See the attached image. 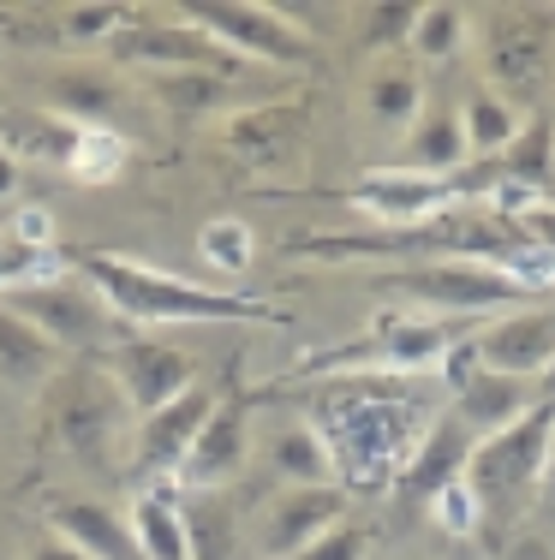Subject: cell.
Here are the masks:
<instances>
[{
  "instance_id": "d6a6232c",
  "label": "cell",
  "mask_w": 555,
  "mask_h": 560,
  "mask_svg": "<svg viewBox=\"0 0 555 560\" xmlns=\"http://www.w3.org/2000/svg\"><path fill=\"white\" fill-rule=\"evenodd\" d=\"M466 43H472V12L454 7V0H436V7H418V24H413V43L406 48H413L425 66H442Z\"/></svg>"
},
{
  "instance_id": "f1b7e54d",
  "label": "cell",
  "mask_w": 555,
  "mask_h": 560,
  "mask_svg": "<svg viewBox=\"0 0 555 560\" xmlns=\"http://www.w3.org/2000/svg\"><path fill=\"white\" fill-rule=\"evenodd\" d=\"M269 465H275V477H281L287 489H323V483H335V459H328L323 442H316L311 423H287V430L269 442Z\"/></svg>"
},
{
  "instance_id": "f6af8a7d",
  "label": "cell",
  "mask_w": 555,
  "mask_h": 560,
  "mask_svg": "<svg viewBox=\"0 0 555 560\" xmlns=\"http://www.w3.org/2000/svg\"><path fill=\"white\" fill-rule=\"evenodd\" d=\"M0 560H7V542H0Z\"/></svg>"
},
{
  "instance_id": "603a6c76",
  "label": "cell",
  "mask_w": 555,
  "mask_h": 560,
  "mask_svg": "<svg viewBox=\"0 0 555 560\" xmlns=\"http://www.w3.org/2000/svg\"><path fill=\"white\" fill-rule=\"evenodd\" d=\"M143 102L167 114L174 126H197V119H228L233 114V78L221 72H150L143 78Z\"/></svg>"
},
{
  "instance_id": "3957f363",
  "label": "cell",
  "mask_w": 555,
  "mask_h": 560,
  "mask_svg": "<svg viewBox=\"0 0 555 560\" xmlns=\"http://www.w3.org/2000/svg\"><path fill=\"white\" fill-rule=\"evenodd\" d=\"M550 453H555V399H537L520 423H508L490 442L472 447L466 489L478 495L490 525H513L532 506V495L550 477Z\"/></svg>"
},
{
  "instance_id": "f546056e",
  "label": "cell",
  "mask_w": 555,
  "mask_h": 560,
  "mask_svg": "<svg viewBox=\"0 0 555 560\" xmlns=\"http://www.w3.org/2000/svg\"><path fill=\"white\" fill-rule=\"evenodd\" d=\"M365 114L377 119V131H406L425 114V84H418L406 66H382L365 84Z\"/></svg>"
},
{
  "instance_id": "5b68a950",
  "label": "cell",
  "mask_w": 555,
  "mask_h": 560,
  "mask_svg": "<svg viewBox=\"0 0 555 560\" xmlns=\"http://www.w3.org/2000/svg\"><path fill=\"white\" fill-rule=\"evenodd\" d=\"M180 19H192L197 31L216 36L245 66H311L316 60V43H305L281 19V7H263V0H185Z\"/></svg>"
},
{
  "instance_id": "9c48e42d",
  "label": "cell",
  "mask_w": 555,
  "mask_h": 560,
  "mask_svg": "<svg viewBox=\"0 0 555 560\" xmlns=\"http://www.w3.org/2000/svg\"><path fill=\"white\" fill-rule=\"evenodd\" d=\"M102 376L114 382V394L126 399V411L150 418V411L174 406L185 388H197V364L192 352L167 340H150V335H126L102 352Z\"/></svg>"
},
{
  "instance_id": "8992f818",
  "label": "cell",
  "mask_w": 555,
  "mask_h": 560,
  "mask_svg": "<svg viewBox=\"0 0 555 560\" xmlns=\"http://www.w3.org/2000/svg\"><path fill=\"white\" fill-rule=\"evenodd\" d=\"M55 442L84 471H120V453L131 447L126 399L108 376H66L55 394Z\"/></svg>"
},
{
  "instance_id": "4dcf8cb0",
  "label": "cell",
  "mask_w": 555,
  "mask_h": 560,
  "mask_svg": "<svg viewBox=\"0 0 555 560\" xmlns=\"http://www.w3.org/2000/svg\"><path fill=\"white\" fill-rule=\"evenodd\" d=\"M131 162V138L126 131H108V126H78L72 138V155H66V173H72L78 185H108L120 179Z\"/></svg>"
},
{
  "instance_id": "44dd1931",
  "label": "cell",
  "mask_w": 555,
  "mask_h": 560,
  "mask_svg": "<svg viewBox=\"0 0 555 560\" xmlns=\"http://www.w3.org/2000/svg\"><path fill=\"white\" fill-rule=\"evenodd\" d=\"M532 406H537V382L496 376V370H478V376L454 394V418H460V430H466L472 442H490L496 430L520 423Z\"/></svg>"
},
{
  "instance_id": "9a60e30c",
  "label": "cell",
  "mask_w": 555,
  "mask_h": 560,
  "mask_svg": "<svg viewBox=\"0 0 555 560\" xmlns=\"http://www.w3.org/2000/svg\"><path fill=\"white\" fill-rule=\"evenodd\" d=\"M216 406H221V399L197 382V388H185L174 399V406H162V411H150V418L131 423V459H138V471L180 477L185 453H192V442L204 435V423H209V411H216Z\"/></svg>"
},
{
  "instance_id": "e0dca14e",
  "label": "cell",
  "mask_w": 555,
  "mask_h": 560,
  "mask_svg": "<svg viewBox=\"0 0 555 560\" xmlns=\"http://www.w3.org/2000/svg\"><path fill=\"white\" fill-rule=\"evenodd\" d=\"M460 346V335L442 323V316H382L377 335H370L365 358L370 370H389V376H425V370H442L448 352Z\"/></svg>"
},
{
  "instance_id": "6da1fadb",
  "label": "cell",
  "mask_w": 555,
  "mask_h": 560,
  "mask_svg": "<svg viewBox=\"0 0 555 560\" xmlns=\"http://www.w3.org/2000/svg\"><path fill=\"white\" fill-rule=\"evenodd\" d=\"M305 423L328 447V459H335V483L347 495L352 489L377 495V489H394L406 477V465H413V453L430 430V411H418L394 388L352 382V388H335L316 399Z\"/></svg>"
},
{
  "instance_id": "277c9868",
  "label": "cell",
  "mask_w": 555,
  "mask_h": 560,
  "mask_svg": "<svg viewBox=\"0 0 555 560\" xmlns=\"http://www.w3.org/2000/svg\"><path fill=\"white\" fill-rule=\"evenodd\" d=\"M472 43H478L484 90H496L508 108L544 96L550 66H555V12L484 7V12H472Z\"/></svg>"
},
{
  "instance_id": "d4e9b609",
  "label": "cell",
  "mask_w": 555,
  "mask_h": 560,
  "mask_svg": "<svg viewBox=\"0 0 555 560\" xmlns=\"http://www.w3.org/2000/svg\"><path fill=\"white\" fill-rule=\"evenodd\" d=\"M180 513L192 560H240V518L221 501V489H180Z\"/></svg>"
},
{
  "instance_id": "74e56055",
  "label": "cell",
  "mask_w": 555,
  "mask_h": 560,
  "mask_svg": "<svg viewBox=\"0 0 555 560\" xmlns=\"http://www.w3.org/2000/svg\"><path fill=\"white\" fill-rule=\"evenodd\" d=\"M365 549H370V530L347 518V525H335L328 537H316L311 549H299L293 560H365Z\"/></svg>"
},
{
  "instance_id": "ab89813d",
  "label": "cell",
  "mask_w": 555,
  "mask_h": 560,
  "mask_svg": "<svg viewBox=\"0 0 555 560\" xmlns=\"http://www.w3.org/2000/svg\"><path fill=\"white\" fill-rule=\"evenodd\" d=\"M24 560H90V555H78L66 537H55V530H43V537H31V542H24Z\"/></svg>"
},
{
  "instance_id": "ac0fdd59",
  "label": "cell",
  "mask_w": 555,
  "mask_h": 560,
  "mask_svg": "<svg viewBox=\"0 0 555 560\" xmlns=\"http://www.w3.org/2000/svg\"><path fill=\"white\" fill-rule=\"evenodd\" d=\"M48 530L90 560H143L138 537H131V518L96 495H55L48 501Z\"/></svg>"
},
{
  "instance_id": "4fadbf2b",
  "label": "cell",
  "mask_w": 555,
  "mask_h": 560,
  "mask_svg": "<svg viewBox=\"0 0 555 560\" xmlns=\"http://www.w3.org/2000/svg\"><path fill=\"white\" fill-rule=\"evenodd\" d=\"M305 131H311L305 102H251V108H233L221 119L216 138L245 173H287L305 155Z\"/></svg>"
},
{
  "instance_id": "7a4b0ae2",
  "label": "cell",
  "mask_w": 555,
  "mask_h": 560,
  "mask_svg": "<svg viewBox=\"0 0 555 560\" xmlns=\"http://www.w3.org/2000/svg\"><path fill=\"white\" fill-rule=\"evenodd\" d=\"M84 287L126 323H275L269 299L251 292H221L204 280H174L150 262H131L120 250H90L78 262Z\"/></svg>"
},
{
  "instance_id": "60d3db41",
  "label": "cell",
  "mask_w": 555,
  "mask_h": 560,
  "mask_svg": "<svg viewBox=\"0 0 555 560\" xmlns=\"http://www.w3.org/2000/svg\"><path fill=\"white\" fill-rule=\"evenodd\" d=\"M508 560H555V549L544 537H513V549H508Z\"/></svg>"
},
{
  "instance_id": "8fae6325",
  "label": "cell",
  "mask_w": 555,
  "mask_h": 560,
  "mask_svg": "<svg viewBox=\"0 0 555 560\" xmlns=\"http://www.w3.org/2000/svg\"><path fill=\"white\" fill-rule=\"evenodd\" d=\"M0 299H7L19 316H31L60 352H78V346L108 352L114 346V311L90 287H78V280H24V287L0 292Z\"/></svg>"
},
{
  "instance_id": "8d00e7d4",
  "label": "cell",
  "mask_w": 555,
  "mask_h": 560,
  "mask_svg": "<svg viewBox=\"0 0 555 560\" xmlns=\"http://www.w3.org/2000/svg\"><path fill=\"white\" fill-rule=\"evenodd\" d=\"M418 7H370L365 12V48H401L413 43Z\"/></svg>"
},
{
  "instance_id": "e575fe53",
  "label": "cell",
  "mask_w": 555,
  "mask_h": 560,
  "mask_svg": "<svg viewBox=\"0 0 555 560\" xmlns=\"http://www.w3.org/2000/svg\"><path fill=\"white\" fill-rule=\"evenodd\" d=\"M197 257H204L209 269H221V275H240V269H251V257H257V238H251L245 221L216 215V221L197 226Z\"/></svg>"
},
{
  "instance_id": "4316f807",
  "label": "cell",
  "mask_w": 555,
  "mask_h": 560,
  "mask_svg": "<svg viewBox=\"0 0 555 560\" xmlns=\"http://www.w3.org/2000/svg\"><path fill=\"white\" fill-rule=\"evenodd\" d=\"M72 138H78V126H66V119L48 114V108H12V114H0V150H7L19 167L24 162H55V167H66Z\"/></svg>"
},
{
  "instance_id": "1f68e13d",
  "label": "cell",
  "mask_w": 555,
  "mask_h": 560,
  "mask_svg": "<svg viewBox=\"0 0 555 560\" xmlns=\"http://www.w3.org/2000/svg\"><path fill=\"white\" fill-rule=\"evenodd\" d=\"M460 126H466V150L472 155H501L513 138H520V108H508L496 90L478 84L466 102H460Z\"/></svg>"
},
{
  "instance_id": "7c38bea8",
  "label": "cell",
  "mask_w": 555,
  "mask_h": 560,
  "mask_svg": "<svg viewBox=\"0 0 555 560\" xmlns=\"http://www.w3.org/2000/svg\"><path fill=\"white\" fill-rule=\"evenodd\" d=\"M466 197V179H430V173H370V179L347 185V209L370 226H430L448 221Z\"/></svg>"
},
{
  "instance_id": "30bf717a",
  "label": "cell",
  "mask_w": 555,
  "mask_h": 560,
  "mask_svg": "<svg viewBox=\"0 0 555 560\" xmlns=\"http://www.w3.org/2000/svg\"><path fill=\"white\" fill-rule=\"evenodd\" d=\"M43 108L60 114L66 126H108L126 131V119H138L143 90L131 84L120 66L102 60H66L43 78Z\"/></svg>"
},
{
  "instance_id": "cb8c5ba5",
  "label": "cell",
  "mask_w": 555,
  "mask_h": 560,
  "mask_svg": "<svg viewBox=\"0 0 555 560\" xmlns=\"http://www.w3.org/2000/svg\"><path fill=\"white\" fill-rule=\"evenodd\" d=\"M131 537L143 560H192L185 549V513H180V483L155 477L138 501H131Z\"/></svg>"
},
{
  "instance_id": "ba28073f",
  "label": "cell",
  "mask_w": 555,
  "mask_h": 560,
  "mask_svg": "<svg viewBox=\"0 0 555 560\" xmlns=\"http://www.w3.org/2000/svg\"><path fill=\"white\" fill-rule=\"evenodd\" d=\"M394 292L430 304V311H520L532 292L520 280H508L496 262H472V257H442V262H425V269H394L389 275Z\"/></svg>"
},
{
  "instance_id": "ee69618b",
  "label": "cell",
  "mask_w": 555,
  "mask_h": 560,
  "mask_svg": "<svg viewBox=\"0 0 555 560\" xmlns=\"http://www.w3.org/2000/svg\"><path fill=\"white\" fill-rule=\"evenodd\" d=\"M544 489H555V453H550V477H544Z\"/></svg>"
},
{
  "instance_id": "484cf974",
  "label": "cell",
  "mask_w": 555,
  "mask_h": 560,
  "mask_svg": "<svg viewBox=\"0 0 555 560\" xmlns=\"http://www.w3.org/2000/svg\"><path fill=\"white\" fill-rule=\"evenodd\" d=\"M466 126H460V108H425L406 126V173H430V179H448V167L466 162Z\"/></svg>"
},
{
  "instance_id": "d6986e66",
  "label": "cell",
  "mask_w": 555,
  "mask_h": 560,
  "mask_svg": "<svg viewBox=\"0 0 555 560\" xmlns=\"http://www.w3.org/2000/svg\"><path fill=\"white\" fill-rule=\"evenodd\" d=\"M245 453H251V411L245 406H216L204 423V435L185 453L174 483L180 489H228L233 477L245 471Z\"/></svg>"
},
{
  "instance_id": "b9f144b4",
  "label": "cell",
  "mask_w": 555,
  "mask_h": 560,
  "mask_svg": "<svg viewBox=\"0 0 555 560\" xmlns=\"http://www.w3.org/2000/svg\"><path fill=\"white\" fill-rule=\"evenodd\" d=\"M19 179H24V173H19V162H12L7 150H0V197H12V191H19Z\"/></svg>"
},
{
  "instance_id": "d590c367",
  "label": "cell",
  "mask_w": 555,
  "mask_h": 560,
  "mask_svg": "<svg viewBox=\"0 0 555 560\" xmlns=\"http://www.w3.org/2000/svg\"><path fill=\"white\" fill-rule=\"evenodd\" d=\"M430 518L448 530V537H478V530H484V506L466 489V477H454L448 489H436V495H430Z\"/></svg>"
},
{
  "instance_id": "2e32d148",
  "label": "cell",
  "mask_w": 555,
  "mask_h": 560,
  "mask_svg": "<svg viewBox=\"0 0 555 560\" xmlns=\"http://www.w3.org/2000/svg\"><path fill=\"white\" fill-rule=\"evenodd\" d=\"M472 346H478V364L496 376L544 382V370L555 364V311H508L490 328H478Z\"/></svg>"
},
{
  "instance_id": "7402d4cb",
  "label": "cell",
  "mask_w": 555,
  "mask_h": 560,
  "mask_svg": "<svg viewBox=\"0 0 555 560\" xmlns=\"http://www.w3.org/2000/svg\"><path fill=\"white\" fill-rule=\"evenodd\" d=\"M60 358L66 352L31 323V316H19L7 299H0V382H7V388L43 394L48 382L60 376Z\"/></svg>"
},
{
  "instance_id": "7bdbcfd3",
  "label": "cell",
  "mask_w": 555,
  "mask_h": 560,
  "mask_svg": "<svg viewBox=\"0 0 555 560\" xmlns=\"http://www.w3.org/2000/svg\"><path fill=\"white\" fill-rule=\"evenodd\" d=\"M537 399H555V364L544 370V382H537Z\"/></svg>"
},
{
  "instance_id": "52a82bcc",
  "label": "cell",
  "mask_w": 555,
  "mask_h": 560,
  "mask_svg": "<svg viewBox=\"0 0 555 560\" xmlns=\"http://www.w3.org/2000/svg\"><path fill=\"white\" fill-rule=\"evenodd\" d=\"M114 66H138V78L150 72H221V78H245L251 66L233 60L216 36H204L192 19H155V12H131V24L114 36Z\"/></svg>"
},
{
  "instance_id": "83f0119b",
  "label": "cell",
  "mask_w": 555,
  "mask_h": 560,
  "mask_svg": "<svg viewBox=\"0 0 555 560\" xmlns=\"http://www.w3.org/2000/svg\"><path fill=\"white\" fill-rule=\"evenodd\" d=\"M490 179L525 185V191H544V185H555V119H544V114L520 119V138L496 155Z\"/></svg>"
},
{
  "instance_id": "ffe728a7",
  "label": "cell",
  "mask_w": 555,
  "mask_h": 560,
  "mask_svg": "<svg viewBox=\"0 0 555 560\" xmlns=\"http://www.w3.org/2000/svg\"><path fill=\"white\" fill-rule=\"evenodd\" d=\"M472 435L460 430V418L448 411V418H436L425 430V442H418L413 465H406V477L394 483V495H401L406 506H430L436 489H448L454 477H466V459H472Z\"/></svg>"
},
{
  "instance_id": "836d02e7",
  "label": "cell",
  "mask_w": 555,
  "mask_h": 560,
  "mask_svg": "<svg viewBox=\"0 0 555 560\" xmlns=\"http://www.w3.org/2000/svg\"><path fill=\"white\" fill-rule=\"evenodd\" d=\"M131 24V7H114V0H96V7H60L55 12V36L72 48H96V43H114Z\"/></svg>"
},
{
  "instance_id": "f35d334b",
  "label": "cell",
  "mask_w": 555,
  "mask_h": 560,
  "mask_svg": "<svg viewBox=\"0 0 555 560\" xmlns=\"http://www.w3.org/2000/svg\"><path fill=\"white\" fill-rule=\"evenodd\" d=\"M7 238L19 250H31V257H43L48 245H55V209H43V203H31V209H19L7 226Z\"/></svg>"
},
{
  "instance_id": "5bb4252c",
  "label": "cell",
  "mask_w": 555,
  "mask_h": 560,
  "mask_svg": "<svg viewBox=\"0 0 555 560\" xmlns=\"http://www.w3.org/2000/svg\"><path fill=\"white\" fill-rule=\"evenodd\" d=\"M347 489L323 483V489H281L263 513L257 530V555L251 560H293L299 549H311L316 537H328L335 525H347Z\"/></svg>"
}]
</instances>
